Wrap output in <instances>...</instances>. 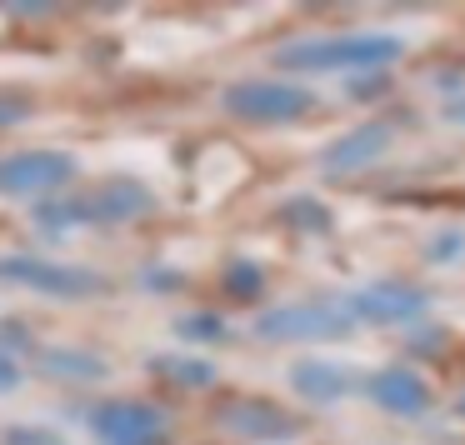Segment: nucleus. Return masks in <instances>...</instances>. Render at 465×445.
<instances>
[{
	"instance_id": "nucleus-1",
	"label": "nucleus",
	"mask_w": 465,
	"mask_h": 445,
	"mask_svg": "<svg viewBox=\"0 0 465 445\" xmlns=\"http://www.w3.org/2000/svg\"><path fill=\"white\" fill-rule=\"evenodd\" d=\"M401 55L395 35H325V41H295L275 51L281 65L295 71H355V65H385Z\"/></svg>"
},
{
	"instance_id": "nucleus-2",
	"label": "nucleus",
	"mask_w": 465,
	"mask_h": 445,
	"mask_svg": "<svg viewBox=\"0 0 465 445\" xmlns=\"http://www.w3.org/2000/svg\"><path fill=\"white\" fill-rule=\"evenodd\" d=\"M355 331V311L351 301H291V305H275L255 321V335L261 341H335V335Z\"/></svg>"
},
{
	"instance_id": "nucleus-3",
	"label": "nucleus",
	"mask_w": 465,
	"mask_h": 445,
	"mask_svg": "<svg viewBox=\"0 0 465 445\" xmlns=\"http://www.w3.org/2000/svg\"><path fill=\"white\" fill-rule=\"evenodd\" d=\"M221 105L241 121H265V125H281V121H301V115L315 111V95L305 85L291 81H235L221 91Z\"/></svg>"
},
{
	"instance_id": "nucleus-4",
	"label": "nucleus",
	"mask_w": 465,
	"mask_h": 445,
	"mask_svg": "<svg viewBox=\"0 0 465 445\" xmlns=\"http://www.w3.org/2000/svg\"><path fill=\"white\" fill-rule=\"evenodd\" d=\"M0 281H15V285H25V291L55 295V301H85V295H101L105 285H111L101 271L35 261V255H5V261H0Z\"/></svg>"
},
{
	"instance_id": "nucleus-5",
	"label": "nucleus",
	"mask_w": 465,
	"mask_h": 445,
	"mask_svg": "<svg viewBox=\"0 0 465 445\" xmlns=\"http://www.w3.org/2000/svg\"><path fill=\"white\" fill-rule=\"evenodd\" d=\"M75 175V155L65 151H25L0 161V195H35Z\"/></svg>"
},
{
	"instance_id": "nucleus-6",
	"label": "nucleus",
	"mask_w": 465,
	"mask_h": 445,
	"mask_svg": "<svg viewBox=\"0 0 465 445\" xmlns=\"http://www.w3.org/2000/svg\"><path fill=\"white\" fill-rule=\"evenodd\" d=\"M91 430L105 445H161L165 420H161V410H151L141 400H111L91 415Z\"/></svg>"
},
{
	"instance_id": "nucleus-7",
	"label": "nucleus",
	"mask_w": 465,
	"mask_h": 445,
	"mask_svg": "<svg viewBox=\"0 0 465 445\" xmlns=\"http://www.w3.org/2000/svg\"><path fill=\"white\" fill-rule=\"evenodd\" d=\"M425 291L415 285H401V281H381V285H365V291L351 295V311L355 321H375V325H395V321H415L425 315Z\"/></svg>"
},
{
	"instance_id": "nucleus-8",
	"label": "nucleus",
	"mask_w": 465,
	"mask_h": 445,
	"mask_svg": "<svg viewBox=\"0 0 465 445\" xmlns=\"http://www.w3.org/2000/svg\"><path fill=\"white\" fill-rule=\"evenodd\" d=\"M385 145H391V125L371 121V125H355L351 135H341V141H331L321 151V165L325 171H365V165H375L385 155Z\"/></svg>"
},
{
	"instance_id": "nucleus-9",
	"label": "nucleus",
	"mask_w": 465,
	"mask_h": 445,
	"mask_svg": "<svg viewBox=\"0 0 465 445\" xmlns=\"http://www.w3.org/2000/svg\"><path fill=\"white\" fill-rule=\"evenodd\" d=\"M371 395H375V405L391 410V415H420L425 405H430V385H425L411 365H391V371H381L371 381Z\"/></svg>"
},
{
	"instance_id": "nucleus-10",
	"label": "nucleus",
	"mask_w": 465,
	"mask_h": 445,
	"mask_svg": "<svg viewBox=\"0 0 465 445\" xmlns=\"http://www.w3.org/2000/svg\"><path fill=\"white\" fill-rule=\"evenodd\" d=\"M221 425L235 435H251V440H285V435H295L291 415H281L275 405H261V400H241L235 410H221Z\"/></svg>"
},
{
	"instance_id": "nucleus-11",
	"label": "nucleus",
	"mask_w": 465,
	"mask_h": 445,
	"mask_svg": "<svg viewBox=\"0 0 465 445\" xmlns=\"http://www.w3.org/2000/svg\"><path fill=\"white\" fill-rule=\"evenodd\" d=\"M291 381H295V391H301L305 400H315V405H331V400H341V395L351 391V371L335 365V361H301Z\"/></svg>"
},
{
	"instance_id": "nucleus-12",
	"label": "nucleus",
	"mask_w": 465,
	"mask_h": 445,
	"mask_svg": "<svg viewBox=\"0 0 465 445\" xmlns=\"http://www.w3.org/2000/svg\"><path fill=\"white\" fill-rule=\"evenodd\" d=\"M41 361H45V371H51V375H71V381H101V375H105V361L81 355V351H45Z\"/></svg>"
},
{
	"instance_id": "nucleus-13",
	"label": "nucleus",
	"mask_w": 465,
	"mask_h": 445,
	"mask_svg": "<svg viewBox=\"0 0 465 445\" xmlns=\"http://www.w3.org/2000/svg\"><path fill=\"white\" fill-rule=\"evenodd\" d=\"M225 285H231V295H241V301H251V295L265 285V275H261V265H251V261H235L231 271H225Z\"/></svg>"
},
{
	"instance_id": "nucleus-14",
	"label": "nucleus",
	"mask_w": 465,
	"mask_h": 445,
	"mask_svg": "<svg viewBox=\"0 0 465 445\" xmlns=\"http://www.w3.org/2000/svg\"><path fill=\"white\" fill-rule=\"evenodd\" d=\"M181 335H191V341H221V335H225V325L221 321H215V315H185V321H181Z\"/></svg>"
},
{
	"instance_id": "nucleus-15",
	"label": "nucleus",
	"mask_w": 465,
	"mask_h": 445,
	"mask_svg": "<svg viewBox=\"0 0 465 445\" xmlns=\"http://www.w3.org/2000/svg\"><path fill=\"white\" fill-rule=\"evenodd\" d=\"M161 365H171V375L185 381V385H211L215 381V371L205 361H161Z\"/></svg>"
},
{
	"instance_id": "nucleus-16",
	"label": "nucleus",
	"mask_w": 465,
	"mask_h": 445,
	"mask_svg": "<svg viewBox=\"0 0 465 445\" xmlns=\"http://www.w3.org/2000/svg\"><path fill=\"white\" fill-rule=\"evenodd\" d=\"M25 115H31V101H21V95H0V131L21 125Z\"/></svg>"
},
{
	"instance_id": "nucleus-17",
	"label": "nucleus",
	"mask_w": 465,
	"mask_h": 445,
	"mask_svg": "<svg viewBox=\"0 0 465 445\" xmlns=\"http://www.w3.org/2000/svg\"><path fill=\"white\" fill-rule=\"evenodd\" d=\"M5 440H11V445H55L51 435H41V430H11Z\"/></svg>"
},
{
	"instance_id": "nucleus-18",
	"label": "nucleus",
	"mask_w": 465,
	"mask_h": 445,
	"mask_svg": "<svg viewBox=\"0 0 465 445\" xmlns=\"http://www.w3.org/2000/svg\"><path fill=\"white\" fill-rule=\"evenodd\" d=\"M455 245H460V235H440V241H435V251H430V261H450Z\"/></svg>"
},
{
	"instance_id": "nucleus-19",
	"label": "nucleus",
	"mask_w": 465,
	"mask_h": 445,
	"mask_svg": "<svg viewBox=\"0 0 465 445\" xmlns=\"http://www.w3.org/2000/svg\"><path fill=\"white\" fill-rule=\"evenodd\" d=\"M15 381H21V365H11L5 355H0V391H11Z\"/></svg>"
},
{
	"instance_id": "nucleus-20",
	"label": "nucleus",
	"mask_w": 465,
	"mask_h": 445,
	"mask_svg": "<svg viewBox=\"0 0 465 445\" xmlns=\"http://www.w3.org/2000/svg\"><path fill=\"white\" fill-rule=\"evenodd\" d=\"M445 121L465 125V95H460V101H450V105H445Z\"/></svg>"
},
{
	"instance_id": "nucleus-21",
	"label": "nucleus",
	"mask_w": 465,
	"mask_h": 445,
	"mask_svg": "<svg viewBox=\"0 0 465 445\" xmlns=\"http://www.w3.org/2000/svg\"><path fill=\"white\" fill-rule=\"evenodd\" d=\"M460 410H465V395H460Z\"/></svg>"
}]
</instances>
